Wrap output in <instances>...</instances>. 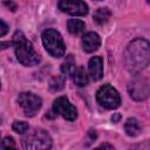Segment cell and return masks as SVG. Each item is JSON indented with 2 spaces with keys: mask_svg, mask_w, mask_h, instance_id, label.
I'll use <instances>...</instances> for the list:
<instances>
[{
  "mask_svg": "<svg viewBox=\"0 0 150 150\" xmlns=\"http://www.w3.org/2000/svg\"><path fill=\"white\" fill-rule=\"evenodd\" d=\"M125 68L131 74L143 70L150 62V43L145 39H135L131 41L124 53Z\"/></svg>",
  "mask_w": 150,
  "mask_h": 150,
  "instance_id": "6da1fadb",
  "label": "cell"
},
{
  "mask_svg": "<svg viewBox=\"0 0 150 150\" xmlns=\"http://www.w3.org/2000/svg\"><path fill=\"white\" fill-rule=\"evenodd\" d=\"M13 45L16 59L23 66L32 67L40 62V56L34 50L32 43L26 39L22 32H15L13 36Z\"/></svg>",
  "mask_w": 150,
  "mask_h": 150,
  "instance_id": "7a4b0ae2",
  "label": "cell"
},
{
  "mask_svg": "<svg viewBox=\"0 0 150 150\" xmlns=\"http://www.w3.org/2000/svg\"><path fill=\"white\" fill-rule=\"evenodd\" d=\"M22 145L25 149L29 150H42L49 149L52 146L50 136L42 129H33L27 131L22 138Z\"/></svg>",
  "mask_w": 150,
  "mask_h": 150,
  "instance_id": "3957f363",
  "label": "cell"
},
{
  "mask_svg": "<svg viewBox=\"0 0 150 150\" xmlns=\"http://www.w3.org/2000/svg\"><path fill=\"white\" fill-rule=\"evenodd\" d=\"M42 42L46 50L54 57H61L64 54V43L60 33L55 29H46L42 33Z\"/></svg>",
  "mask_w": 150,
  "mask_h": 150,
  "instance_id": "277c9868",
  "label": "cell"
},
{
  "mask_svg": "<svg viewBox=\"0 0 150 150\" xmlns=\"http://www.w3.org/2000/svg\"><path fill=\"white\" fill-rule=\"evenodd\" d=\"M96 100L102 107L107 109H116L121 104L120 94L110 84H103L98 88L96 93Z\"/></svg>",
  "mask_w": 150,
  "mask_h": 150,
  "instance_id": "5b68a950",
  "label": "cell"
},
{
  "mask_svg": "<svg viewBox=\"0 0 150 150\" xmlns=\"http://www.w3.org/2000/svg\"><path fill=\"white\" fill-rule=\"evenodd\" d=\"M128 93L135 101H143L150 95V84L144 77L137 76L128 84Z\"/></svg>",
  "mask_w": 150,
  "mask_h": 150,
  "instance_id": "8992f818",
  "label": "cell"
},
{
  "mask_svg": "<svg viewBox=\"0 0 150 150\" xmlns=\"http://www.w3.org/2000/svg\"><path fill=\"white\" fill-rule=\"evenodd\" d=\"M18 102L27 116L35 115V112L41 108L42 104L41 98L33 93H21L18 96Z\"/></svg>",
  "mask_w": 150,
  "mask_h": 150,
  "instance_id": "52a82bcc",
  "label": "cell"
},
{
  "mask_svg": "<svg viewBox=\"0 0 150 150\" xmlns=\"http://www.w3.org/2000/svg\"><path fill=\"white\" fill-rule=\"evenodd\" d=\"M53 109L56 114L61 115L63 118H66L67 121H74L77 117V110L76 108L68 101L67 97L61 96L57 97L54 101L53 104Z\"/></svg>",
  "mask_w": 150,
  "mask_h": 150,
  "instance_id": "ba28073f",
  "label": "cell"
},
{
  "mask_svg": "<svg viewBox=\"0 0 150 150\" xmlns=\"http://www.w3.org/2000/svg\"><path fill=\"white\" fill-rule=\"evenodd\" d=\"M59 8L62 12L75 16H82L88 13V6L82 0H60Z\"/></svg>",
  "mask_w": 150,
  "mask_h": 150,
  "instance_id": "9c48e42d",
  "label": "cell"
},
{
  "mask_svg": "<svg viewBox=\"0 0 150 150\" xmlns=\"http://www.w3.org/2000/svg\"><path fill=\"white\" fill-rule=\"evenodd\" d=\"M100 45H101V39L94 32H88L82 38V47L88 53H93L97 50Z\"/></svg>",
  "mask_w": 150,
  "mask_h": 150,
  "instance_id": "30bf717a",
  "label": "cell"
},
{
  "mask_svg": "<svg viewBox=\"0 0 150 150\" xmlns=\"http://www.w3.org/2000/svg\"><path fill=\"white\" fill-rule=\"evenodd\" d=\"M89 75L94 81L100 80L103 76V60L100 56H94L89 61Z\"/></svg>",
  "mask_w": 150,
  "mask_h": 150,
  "instance_id": "8fae6325",
  "label": "cell"
},
{
  "mask_svg": "<svg viewBox=\"0 0 150 150\" xmlns=\"http://www.w3.org/2000/svg\"><path fill=\"white\" fill-rule=\"evenodd\" d=\"M124 130L127 132V135L135 137L141 132V125L139 122L136 118H128L125 124H124Z\"/></svg>",
  "mask_w": 150,
  "mask_h": 150,
  "instance_id": "7c38bea8",
  "label": "cell"
},
{
  "mask_svg": "<svg viewBox=\"0 0 150 150\" xmlns=\"http://www.w3.org/2000/svg\"><path fill=\"white\" fill-rule=\"evenodd\" d=\"M73 80L74 82L80 86V87H83V86H87L88 84V75L84 70L83 67H77L75 68V70L73 71Z\"/></svg>",
  "mask_w": 150,
  "mask_h": 150,
  "instance_id": "4fadbf2b",
  "label": "cell"
},
{
  "mask_svg": "<svg viewBox=\"0 0 150 150\" xmlns=\"http://www.w3.org/2000/svg\"><path fill=\"white\" fill-rule=\"evenodd\" d=\"M67 28H68L69 33H71V34H80L84 30L86 25L80 19H70L67 22Z\"/></svg>",
  "mask_w": 150,
  "mask_h": 150,
  "instance_id": "5bb4252c",
  "label": "cell"
},
{
  "mask_svg": "<svg viewBox=\"0 0 150 150\" xmlns=\"http://www.w3.org/2000/svg\"><path fill=\"white\" fill-rule=\"evenodd\" d=\"M110 18V12L108 8H98L94 14V20L97 25L105 23Z\"/></svg>",
  "mask_w": 150,
  "mask_h": 150,
  "instance_id": "9a60e30c",
  "label": "cell"
},
{
  "mask_svg": "<svg viewBox=\"0 0 150 150\" xmlns=\"http://www.w3.org/2000/svg\"><path fill=\"white\" fill-rule=\"evenodd\" d=\"M61 70L64 75H69V74H73V71L75 70V61L73 60L71 55H69L67 57V60L63 62L62 67H61Z\"/></svg>",
  "mask_w": 150,
  "mask_h": 150,
  "instance_id": "2e32d148",
  "label": "cell"
},
{
  "mask_svg": "<svg viewBox=\"0 0 150 150\" xmlns=\"http://www.w3.org/2000/svg\"><path fill=\"white\" fill-rule=\"evenodd\" d=\"M63 84H64V74L54 77L50 82V88L52 90H60L63 88Z\"/></svg>",
  "mask_w": 150,
  "mask_h": 150,
  "instance_id": "e0dca14e",
  "label": "cell"
},
{
  "mask_svg": "<svg viewBox=\"0 0 150 150\" xmlns=\"http://www.w3.org/2000/svg\"><path fill=\"white\" fill-rule=\"evenodd\" d=\"M12 128L18 134H25V132L28 131V124L26 122H23V121H15L13 123Z\"/></svg>",
  "mask_w": 150,
  "mask_h": 150,
  "instance_id": "ac0fdd59",
  "label": "cell"
},
{
  "mask_svg": "<svg viewBox=\"0 0 150 150\" xmlns=\"http://www.w3.org/2000/svg\"><path fill=\"white\" fill-rule=\"evenodd\" d=\"M0 146L2 149H5V148H13V146H15V143H14V141H13L12 137H5L4 141L1 142V145Z\"/></svg>",
  "mask_w": 150,
  "mask_h": 150,
  "instance_id": "d6986e66",
  "label": "cell"
},
{
  "mask_svg": "<svg viewBox=\"0 0 150 150\" xmlns=\"http://www.w3.org/2000/svg\"><path fill=\"white\" fill-rule=\"evenodd\" d=\"M7 25H6V22L4 21V20H1V32H0V36H4L5 34H6V32H7Z\"/></svg>",
  "mask_w": 150,
  "mask_h": 150,
  "instance_id": "ffe728a7",
  "label": "cell"
},
{
  "mask_svg": "<svg viewBox=\"0 0 150 150\" xmlns=\"http://www.w3.org/2000/svg\"><path fill=\"white\" fill-rule=\"evenodd\" d=\"M120 118H121V115H120V114H115V115L111 117L112 122H118V121H120Z\"/></svg>",
  "mask_w": 150,
  "mask_h": 150,
  "instance_id": "44dd1931",
  "label": "cell"
},
{
  "mask_svg": "<svg viewBox=\"0 0 150 150\" xmlns=\"http://www.w3.org/2000/svg\"><path fill=\"white\" fill-rule=\"evenodd\" d=\"M100 148H109V149H112V145H108V144H102V145H100Z\"/></svg>",
  "mask_w": 150,
  "mask_h": 150,
  "instance_id": "7402d4cb",
  "label": "cell"
},
{
  "mask_svg": "<svg viewBox=\"0 0 150 150\" xmlns=\"http://www.w3.org/2000/svg\"><path fill=\"white\" fill-rule=\"evenodd\" d=\"M148 4H149V5H150V0H148Z\"/></svg>",
  "mask_w": 150,
  "mask_h": 150,
  "instance_id": "603a6c76",
  "label": "cell"
}]
</instances>
